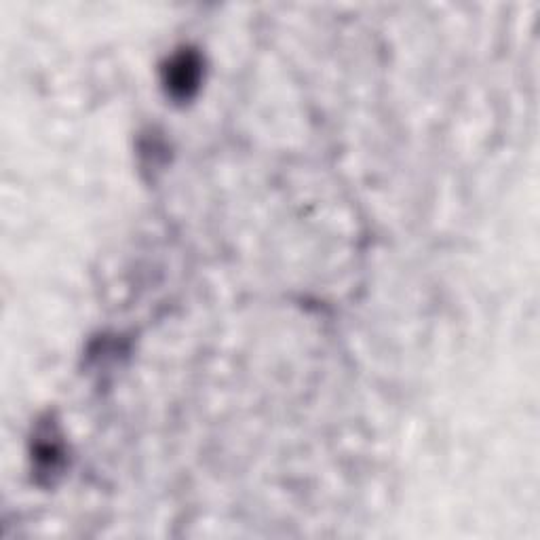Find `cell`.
<instances>
[{
	"label": "cell",
	"mask_w": 540,
	"mask_h": 540,
	"mask_svg": "<svg viewBox=\"0 0 540 540\" xmlns=\"http://www.w3.org/2000/svg\"><path fill=\"white\" fill-rule=\"evenodd\" d=\"M201 62L195 53H180L173 57L165 70V85L176 98H188L197 89Z\"/></svg>",
	"instance_id": "obj_1"
}]
</instances>
